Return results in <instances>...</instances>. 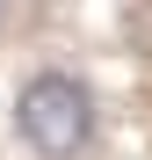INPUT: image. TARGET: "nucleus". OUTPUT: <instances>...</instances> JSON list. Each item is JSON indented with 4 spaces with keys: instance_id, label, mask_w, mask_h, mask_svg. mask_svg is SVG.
<instances>
[{
    "instance_id": "f257e3e1",
    "label": "nucleus",
    "mask_w": 152,
    "mask_h": 160,
    "mask_svg": "<svg viewBox=\"0 0 152 160\" xmlns=\"http://www.w3.org/2000/svg\"><path fill=\"white\" fill-rule=\"evenodd\" d=\"M15 131H22V146H29L36 160H80L87 138H94V102L87 88L72 73H29L22 80V95H15Z\"/></svg>"
},
{
    "instance_id": "f03ea898",
    "label": "nucleus",
    "mask_w": 152,
    "mask_h": 160,
    "mask_svg": "<svg viewBox=\"0 0 152 160\" xmlns=\"http://www.w3.org/2000/svg\"><path fill=\"white\" fill-rule=\"evenodd\" d=\"M145 8H152V0H145Z\"/></svg>"
}]
</instances>
